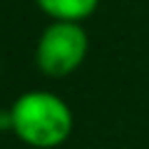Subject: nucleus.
<instances>
[{
  "label": "nucleus",
  "instance_id": "1",
  "mask_svg": "<svg viewBox=\"0 0 149 149\" xmlns=\"http://www.w3.org/2000/svg\"><path fill=\"white\" fill-rule=\"evenodd\" d=\"M13 132L35 149L60 147L72 132V112L52 92H25L10 107Z\"/></svg>",
  "mask_w": 149,
  "mask_h": 149
},
{
  "label": "nucleus",
  "instance_id": "2",
  "mask_svg": "<svg viewBox=\"0 0 149 149\" xmlns=\"http://www.w3.org/2000/svg\"><path fill=\"white\" fill-rule=\"evenodd\" d=\"M90 47L87 32L80 22L55 20L37 42V65L47 77H65L82 65Z\"/></svg>",
  "mask_w": 149,
  "mask_h": 149
},
{
  "label": "nucleus",
  "instance_id": "3",
  "mask_svg": "<svg viewBox=\"0 0 149 149\" xmlns=\"http://www.w3.org/2000/svg\"><path fill=\"white\" fill-rule=\"evenodd\" d=\"M100 0H37L40 10L47 13L52 20H67V22H80L90 17L97 10Z\"/></svg>",
  "mask_w": 149,
  "mask_h": 149
}]
</instances>
